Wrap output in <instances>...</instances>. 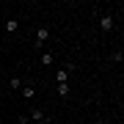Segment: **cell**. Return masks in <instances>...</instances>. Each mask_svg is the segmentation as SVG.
Returning a JSON list of instances; mask_svg holds the SVG:
<instances>
[{
	"mask_svg": "<svg viewBox=\"0 0 124 124\" xmlns=\"http://www.w3.org/2000/svg\"><path fill=\"white\" fill-rule=\"evenodd\" d=\"M116 28V17L110 11H105V14H99V31H105V33H110Z\"/></svg>",
	"mask_w": 124,
	"mask_h": 124,
	"instance_id": "6da1fadb",
	"label": "cell"
},
{
	"mask_svg": "<svg viewBox=\"0 0 124 124\" xmlns=\"http://www.w3.org/2000/svg\"><path fill=\"white\" fill-rule=\"evenodd\" d=\"M50 39V28L47 25H41V28H36V50H41L44 47V41Z\"/></svg>",
	"mask_w": 124,
	"mask_h": 124,
	"instance_id": "7a4b0ae2",
	"label": "cell"
},
{
	"mask_svg": "<svg viewBox=\"0 0 124 124\" xmlns=\"http://www.w3.org/2000/svg\"><path fill=\"white\" fill-rule=\"evenodd\" d=\"M28 119H31L33 124H47V121H50V119H47V113L41 110V108H33V110H31V116H28Z\"/></svg>",
	"mask_w": 124,
	"mask_h": 124,
	"instance_id": "3957f363",
	"label": "cell"
},
{
	"mask_svg": "<svg viewBox=\"0 0 124 124\" xmlns=\"http://www.w3.org/2000/svg\"><path fill=\"white\" fill-rule=\"evenodd\" d=\"M19 94H22L25 99H33V97H36V88H33V85H22V88H19Z\"/></svg>",
	"mask_w": 124,
	"mask_h": 124,
	"instance_id": "277c9868",
	"label": "cell"
},
{
	"mask_svg": "<svg viewBox=\"0 0 124 124\" xmlns=\"http://www.w3.org/2000/svg\"><path fill=\"white\" fill-rule=\"evenodd\" d=\"M39 61H41V66H53L55 55H53V53H41V58H39Z\"/></svg>",
	"mask_w": 124,
	"mask_h": 124,
	"instance_id": "5b68a950",
	"label": "cell"
},
{
	"mask_svg": "<svg viewBox=\"0 0 124 124\" xmlns=\"http://www.w3.org/2000/svg\"><path fill=\"white\" fill-rule=\"evenodd\" d=\"M55 83H69V72L66 69H58L55 72Z\"/></svg>",
	"mask_w": 124,
	"mask_h": 124,
	"instance_id": "8992f818",
	"label": "cell"
},
{
	"mask_svg": "<svg viewBox=\"0 0 124 124\" xmlns=\"http://www.w3.org/2000/svg\"><path fill=\"white\" fill-rule=\"evenodd\" d=\"M8 85H11V88H14V91H19V88H22V85H25V83H22V77H17V75H14V77L8 80Z\"/></svg>",
	"mask_w": 124,
	"mask_h": 124,
	"instance_id": "52a82bcc",
	"label": "cell"
},
{
	"mask_svg": "<svg viewBox=\"0 0 124 124\" xmlns=\"http://www.w3.org/2000/svg\"><path fill=\"white\" fill-rule=\"evenodd\" d=\"M17 28H19V19H8V22H6V31L8 33H17Z\"/></svg>",
	"mask_w": 124,
	"mask_h": 124,
	"instance_id": "ba28073f",
	"label": "cell"
},
{
	"mask_svg": "<svg viewBox=\"0 0 124 124\" xmlns=\"http://www.w3.org/2000/svg\"><path fill=\"white\" fill-rule=\"evenodd\" d=\"M58 97H66V94H69V83H58Z\"/></svg>",
	"mask_w": 124,
	"mask_h": 124,
	"instance_id": "9c48e42d",
	"label": "cell"
},
{
	"mask_svg": "<svg viewBox=\"0 0 124 124\" xmlns=\"http://www.w3.org/2000/svg\"><path fill=\"white\" fill-rule=\"evenodd\" d=\"M19 124H33V121L28 119V116H19Z\"/></svg>",
	"mask_w": 124,
	"mask_h": 124,
	"instance_id": "30bf717a",
	"label": "cell"
},
{
	"mask_svg": "<svg viewBox=\"0 0 124 124\" xmlns=\"http://www.w3.org/2000/svg\"><path fill=\"white\" fill-rule=\"evenodd\" d=\"M94 124H105V121H102V119H97V121H94Z\"/></svg>",
	"mask_w": 124,
	"mask_h": 124,
	"instance_id": "8fae6325",
	"label": "cell"
}]
</instances>
